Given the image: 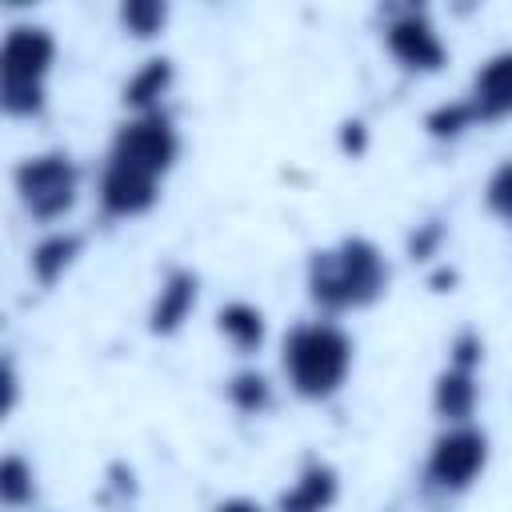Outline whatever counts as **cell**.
<instances>
[{"label":"cell","instance_id":"1","mask_svg":"<svg viewBox=\"0 0 512 512\" xmlns=\"http://www.w3.org/2000/svg\"><path fill=\"white\" fill-rule=\"evenodd\" d=\"M388 260L368 236H344L328 248H316L304 268L308 300L320 308V316H344L372 308L388 292Z\"/></svg>","mask_w":512,"mask_h":512},{"label":"cell","instance_id":"2","mask_svg":"<svg viewBox=\"0 0 512 512\" xmlns=\"http://www.w3.org/2000/svg\"><path fill=\"white\" fill-rule=\"evenodd\" d=\"M352 360H356V344L332 316H316L288 328L280 344V368L288 388L312 404L332 400L348 384Z\"/></svg>","mask_w":512,"mask_h":512},{"label":"cell","instance_id":"3","mask_svg":"<svg viewBox=\"0 0 512 512\" xmlns=\"http://www.w3.org/2000/svg\"><path fill=\"white\" fill-rule=\"evenodd\" d=\"M56 36L44 24L16 20L0 44V108L12 120H36L48 108V76L56 68Z\"/></svg>","mask_w":512,"mask_h":512},{"label":"cell","instance_id":"4","mask_svg":"<svg viewBox=\"0 0 512 512\" xmlns=\"http://www.w3.org/2000/svg\"><path fill=\"white\" fill-rule=\"evenodd\" d=\"M12 188L20 208L36 224H60L80 196V164L64 148L32 152L12 168Z\"/></svg>","mask_w":512,"mask_h":512},{"label":"cell","instance_id":"5","mask_svg":"<svg viewBox=\"0 0 512 512\" xmlns=\"http://www.w3.org/2000/svg\"><path fill=\"white\" fill-rule=\"evenodd\" d=\"M488 432L472 420V424H440V432L428 444L424 456V492L440 496V500H456L464 496L488 468Z\"/></svg>","mask_w":512,"mask_h":512},{"label":"cell","instance_id":"6","mask_svg":"<svg viewBox=\"0 0 512 512\" xmlns=\"http://www.w3.org/2000/svg\"><path fill=\"white\" fill-rule=\"evenodd\" d=\"M108 160L132 164L156 180H164L176 160H180V128L176 120L160 108V112H132L116 124L112 144H108Z\"/></svg>","mask_w":512,"mask_h":512},{"label":"cell","instance_id":"7","mask_svg":"<svg viewBox=\"0 0 512 512\" xmlns=\"http://www.w3.org/2000/svg\"><path fill=\"white\" fill-rule=\"evenodd\" d=\"M384 48L412 76H436L448 64V44H444L436 20L424 8H412V4L396 8L384 20Z\"/></svg>","mask_w":512,"mask_h":512},{"label":"cell","instance_id":"8","mask_svg":"<svg viewBox=\"0 0 512 512\" xmlns=\"http://www.w3.org/2000/svg\"><path fill=\"white\" fill-rule=\"evenodd\" d=\"M160 184L164 180L104 156L100 176H96V208L104 220H136L160 200Z\"/></svg>","mask_w":512,"mask_h":512},{"label":"cell","instance_id":"9","mask_svg":"<svg viewBox=\"0 0 512 512\" xmlns=\"http://www.w3.org/2000/svg\"><path fill=\"white\" fill-rule=\"evenodd\" d=\"M464 100H468V108H472V116H476V128L512 116V48L492 52V56L472 72V84H468Z\"/></svg>","mask_w":512,"mask_h":512},{"label":"cell","instance_id":"10","mask_svg":"<svg viewBox=\"0 0 512 512\" xmlns=\"http://www.w3.org/2000/svg\"><path fill=\"white\" fill-rule=\"evenodd\" d=\"M200 300V276L192 268H168L164 280L156 284V296L148 304V332L152 336H176Z\"/></svg>","mask_w":512,"mask_h":512},{"label":"cell","instance_id":"11","mask_svg":"<svg viewBox=\"0 0 512 512\" xmlns=\"http://www.w3.org/2000/svg\"><path fill=\"white\" fill-rule=\"evenodd\" d=\"M480 408V368L444 364L432 380V412L440 424H472Z\"/></svg>","mask_w":512,"mask_h":512},{"label":"cell","instance_id":"12","mask_svg":"<svg viewBox=\"0 0 512 512\" xmlns=\"http://www.w3.org/2000/svg\"><path fill=\"white\" fill-rule=\"evenodd\" d=\"M336 500H340V472L328 460L308 456L292 476V484L276 496V512H332Z\"/></svg>","mask_w":512,"mask_h":512},{"label":"cell","instance_id":"13","mask_svg":"<svg viewBox=\"0 0 512 512\" xmlns=\"http://www.w3.org/2000/svg\"><path fill=\"white\" fill-rule=\"evenodd\" d=\"M80 252H84V236H80V232L52 228V232H44V236L32 244V252H28V272H32V280H36L40 288H52V284H60V280L72 272V264L80 260Z\"/></svg>","mask_w":512,"mask_h":512},{"label":"cell","instance_id":"14","mask_svg":"<svg viewBox=\"0 0 512 512\" xmlns=\"http://www.w3.org/2000/svg\"><path fill=\"white\" fill-rule=\"evenodd\" d=\"M172 84H176L172 60H168V56H152V60H144V64L124 80L120 100H124L128 116H132V112H160V108H164V96L172 92Z\"/></svg>","mask_w":512,"mask_h":512},{"label":"cell","instance_id":"15","mask_svg":"<svg viewBox=\"0 0 512 512\" xmlns=\"http://www.w3.org/2000/svg\"><path fill=\"white\" fill-rule=\"evenodd\" d=\"M216 332H220L240 356H252V352H260V344H264V336H268V320H264V312H260L256 304H248V300H228V304L216 312Z\"/></svg>","mask_w":512,"mask_h":512},{"label":"cell","instance_id":"16","mask_svg":"<svg viewBox=\"0 0 512 512\" xmlns=\"http://www.w3.org/2000/svg\"><path fill=\"white\" fill-rule=\"evenodd\" d=\"M224 396H228V404H232L236 412H244V416H260V412L272 408V384H268V376L256 372V368L232 372L228 384H224Z\"/></svg>","mask_w":512,"mask_h":512},{"label":"cell","instance_id":"17","mask_svg":"<svg viewBox=\"0 0 512 512\" xmlns=\"http://www.w3.org/2000/svg\"><path fill=\"white\" fill-rule=\"evenodd\" d=\"M32 500H36V468H32L24 456L8 452V456L0 460V504H4L8 512H20V508H28Z\"/></svg>","mask_w":512,"mask_h":512},{"label":"cell","instance_id":"18","mask_svg":"<svg viewBox=\"0 0 512 512\" xmlns=\"http://www.w3.org/2000/svg\"><path fill=\"white\" fill-rule=\"evenodd\" d=\"M116 20H120L124 36H132V40H156L164 32V24H168V4L164 0H128V4H120Z\"/></svg>","mask_w":512,"mask_h":512},{"label":"cell","instance_id":"19","mask_svg":"<svg viewBox=\"0 0 512 512\" xmlns=\"http://www.w3.org/2000/svg\"><path fill=\"white\" fill-rule=\"evenodd\" d=\"M468 128H476V116H472V108H468L464 96L444 100V104H436V108L424 116V132H428L432 140H460Z\"/></svg>","mask_w":512,"mask_h":512},{"label":"cell","instance_id":"20","mask_svg":"<svg viewBox=\"0 0 512 512\" xmlns=\"http://www.w3.org/2000/svg\"><path fill=\"white\" fill-rule=\"evenodd\" d=\"M484 204H488V212H492L496 220L512 224V156L492 168V176H488V184H484Z\"/></svg>","mask_w":512,"mask_h":512},{"label":"cell","instance_id":"21","mask_svg":"<svg viewBox=\"0 0 512 512\" xmlns=\"http://www.w3.org/2000/svg\"><path fill=\"white\" fill-rule=\"evenodd\" d=\"M0 384H4V404H0V416L8 420V416H12V408H16V400H20V376H16V364H12V356H4V372H0Z\"/></svg>","mask_w":512,"mask_h":512},{"label":"cell","instance_id":"22","mask_svg":"<svg viewBox=\"0 0 512 512\" xmlns=\"http://www.w3.org/2000/svg\"><path fill=\"white\" fill-rule=\"evenodd\" d=\"M212 512H268V508L256 504V500H248V496H228V500H220Z\"/></svg>","mask_w":512,"mask_h":512}]
</instances>
